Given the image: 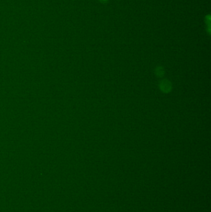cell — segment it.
I'll use <instances>...</instances> for the list:
<instances>
[{"mask_svg":"<svg viewBox=\"0 0 211 212\" xmlns=\"http://www.w3.org/2000/svg\"><path fill=\"white\" fill-rule=\"evenodd\" d=\"M101 2H102V3H105V2H106V1H107V0H100Z\"/></svg>","mask_w":211,"mask_h":212,"instance_id":"1","label":"cell"}]
</instances>
